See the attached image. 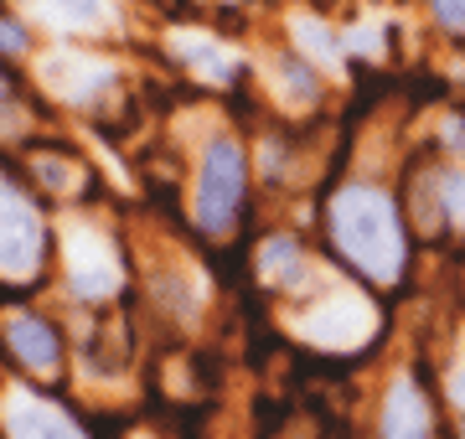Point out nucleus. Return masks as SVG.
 <instances>
[{"instance_id": "nucleus-14", "label": "nucleus", "mask_w": 465, "mask_h": 439, "mask_svg": "<svg viewBox=\"0 0 465 439\" xmlns=\"http://www.w3.org/2000/svg\"><path fill=\"white\" fill-rule=\"evenodd\" d=\"M445 212L450 222H465V176H445Z\"/></svg>"}, {"instance_id": "nucleus-16", "label": "nucleus", "mask_w": 465, "mask_h": 439, "mask_svg": "<svg viewBox=\"0 0 465 439\" xmlns=\"http://www.w3.org/2000/svg\"><path fill=\"white\" fill-rule=\"evenodd\" d=\"M0 47L5 52H26V36H21L16 21H0Z\"/></svg>"}, {"instance_id": "nucleus-10", "label": "nucleus", "mask_w": 465, "mask_h": 439, "mask_svg": "<svg viewBox=\"0 0 465 439\" xmlns=\"http://www.w3.org/2000/svg\"><path fill=\"white\" fill-rule=\"evenodd\" d=\"M300 274H305V254H300L295 238H269L259 249V279L269 289H295Z\"/></svg>"}, {"instance_id": "nucleus-15", "label": "nucleus", "mask_w": 465, "mask_h": 439, "mask_svg": "<svg viewBox=\"0 0 465 439\" xmlns=\"http://www.w3.org/2000/svg\"><path fill=\"white\" fill-rule=\"evenodd\" d=\"M445 26H465V0H430Z\"/></svg>"}, {"instance_id": "nucleus-9", "label": "nucleus", "mask_w": 465, "mask_h": 439, "mask_svg": "<svg viewBox=\"0 0 465 439\" xmlns=\"http://www.w3.org/2000/svg\"><path fill=\"white\" fill-rule=\"evenodd\" d=\"M32 176H36V186H42L47 197L67 202V197H84L88 161L84 155H67V151H32Z\"/></svg>"}, {"instance_id": "nucleus-1", "label": "nucleus", "mask_w": 465, "mask_h": 439, "mask_svg": "<svg viewBox=\"0 0 465 439\" xmlns=\"http://www.w3.org/2000/svg\"><path fill=\"white\" fill-rule=\"evenodd\" d=\"M331 238L336 249L378 285H393L403 269V238H399V218L393 202L382 197L378 186H347L336 191L331 202Z\"/></svg>"}, {"instance_id": "nucleus-8", "label": "nucleus", "mask_w": 465, "mask_h": 439, "mask_svg": "<svg viewBox=\"0 0 465 439\" xmlns=\"http://www.w3.org/2000/svg\"><path fill=\"white\" fill-rule=\"evenodd\" d=\"M382 439H430V404L409 377H399L382 404Z\"/></svg>"}, {"instance_id": "nucleus-12", "label": "nucleus", "mask_w": 465, "mask_h": 439, "mask_svg": "<svg viewBox=\"0 0 465 439\" xmlns=\"http://www.w3.org/2000/svg\"><path fill=\"white\" fill-rule=\"evenodd\" d=\"M182 52L192 57V68H197V73H213V83H228L232 57L217 47V42H186V36H182Z\"/></svg>"}, {"instance_id": "nucleus-13", "label": "nucleus", "mask_w": 465, "mask_h": 439, "mask_svg": "<svg viewBox=\"0 0 465 439\" xmlns=\"http://www.w3.org/2000/svg\"><path fill=\"white\" fill-rule=\"evenodd\" d=\"M0 130H5V135L26 130V103H21V93H16V83H11L5 68H0Z\"/></svg>"}, {"instance_id": "nucleus-11", "label": "nucleus", "mask_w": 465, "mask_h": 439, "mask_svg": "<svg viewBox=\"0 0 465 439\" xmlns=\"http://www.w3.org/2000/svg\"><path fill=\"white\" fill-rule=\"evenodd\" d=\"M42 16L63 32H94L109 26V0H42Z\"/></svg>"}, {"instance_id": "nucleus-3", "label": "nucleus", "mask_w": 465, "mask_h": 439, "mask_svg": "<svg viewBox=\"0 0 465 439\" xmlns=\"http://www.w3.org/2000/svg\"><path fill=\"white\" fill-rule=\"evenodd\" d=\"M47 222L36 212V197H26L16 181L0 176V279L16 289H32L47 274Z\"/></svg>"}, {"instance_id": "nucleus-7", "label": "nucleus", "mask_w": 465, "mask_h": 439, "mask_svg": "<svg viewBox=\"0 0 465 439\" xmlns=\"http://www.w3.org/2000/svg\"><path fill=\"white\" fill-rule=\"evenodd\" d=\"M36 78H42V88L57 93V99L84 103V99H94L99 88L114 83V68L99 63V57H84V52H52V57L36 63Z\"/></svg>"}, {"instance_id": "nucleus-4", "label": "nucleus", "mask_w": 465, "mask_h": 439, "mask_svg": "<svg viewBox=\"0 0 465 439\" xmlns=\"http://www.w3.org/2000/svg\"><path fill=\"white\" fill-rule=\"evenodd\" d=\"M0 352H5V362H16V372H26L36 383H57L67 367L63 331L26 305H11L0 316Z\"/></svg>"}, {"instance_id": "nucleus-6", "label": "nucleus", "mask_w": 465, "mask_h": 439, "mask_svg": "<svg viewBox=\"0 0 465 439\" xmlns=\"http://www.w3.org/2000/svg\"><path fill=\"white\" fill-rule=\"evenodd\" d=\"M67 274H73V289L84 300H104L119 289V254L114 243L88 228H73L67 233Z\"/></svg>"}, {"instance_id": "nucleus-2", "label": "nucleus", "mask_w": 465, "mask_h": 439, "mask_svg": "<svg viewBox=\"0 0 465 439\" xmlns=\"http://www.w3.org/2000/svg\"><path fill=\"white\" fill-rule=\"evenodd\" d=\"M243 191H249V161H243V145L232 135L207 140L197 166V186H192V218H197L202 233H228L238 222V207H243Z\"/></svg>"}, {"instance_id": "nucleus-5", "label": "nucleus", "mask_w": 465, "mask_h": 439, "mask_svg": "<svg viewBox=\"0 0 465 439\" xmlns=\"http://www.w3.org/2000/svg\"><path fill=\"white\" fill-rule=\"evenodd\" d=\"M0 434L5 439H88L84 424L63 404L42 398L36 388H5L0 393Z\"/></svg>"}]
</instances>
